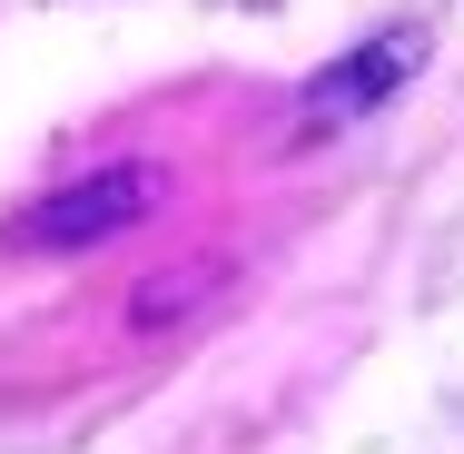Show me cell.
<instances>
[{
	"instance_id": "obj_1",
	"label": "cell",
	"mask_w": 464,
	"mask_h": 454,
	"mask_svg": "<svg viewBox=\"0 0 464 454\" xmlns=\"http://www.w3.org/2000/svg\"><path fill=\"white\" fill-rule=\"evenodd\" d=\"M139 198H149V179H99L90 198H60V208H40V217H30V237H40V247H80L90 227H109V217H129Z\"/></svg>"
},
{
	"instance_id": "obj_2",
	"label": "cell",
	"mask_w": 464,
	"mask_h": 454,
	"mask_svg": "<svg viewBox=\"0 0 464 454\" xmlns=\"http://www.w3.org/2000/svg\"><path fill=\"white\" fill-rule=\"evenodd\" d=\"M395 70H405V50H375V60H346V70H336V90L316 99V109H336V99H385V90H395Z\"/></svg>"
}]
</instances>
